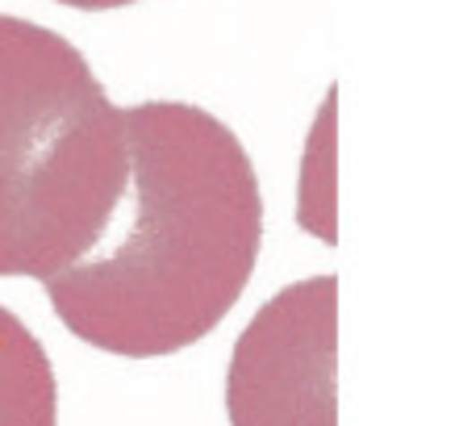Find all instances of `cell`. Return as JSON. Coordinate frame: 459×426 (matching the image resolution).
<instances>
[{"instance_id":"obj_1","label":"cell","mask_w":459,"mask_h":426,"mask_svg":"<svg viewBox=\"0 0 459 426\" xmlns=\"http://www.w3.org/2000/svg\"><path fill=\"white\" fill-rule=\"evenodd\" d=\"M126 117L130 180L109 230L47 297L80 343L159 360L221 326L264 247V193L247 146L213 113L146 100Z\"/></svg>"},{"instance_id":"obj_2","label":"cell","mask_w":459,"mask_h":426,"mask_svg":"<svg viewBox=\"0 0 459 426\" xmlns=\"http://www.w3.org/2000/svg\"><path fill=\"white\" fill-rule=\"evenodd\" d=\"M130 180L126 117L63 34L0 13V276H50L100 243Z\"/></svg>"},{"instance_id":"obj_3","label":"cell","mask_w":459,"mask_h":426,"mask_svg":"<svg viewBox=\"0 0 459 426\" xmlns=\"http://www.w3.org/2000/svg\"><path fill=\"white\" fill-rule=\"evenodd\" d=\"M339 281L309 276L280 289L234 343L226 377L230 426L334 422Z\"/></svg>"},{"instance_id":"obj_4","label":"cell","mask_w":459,"mask_h":426,"mask_svg":"<svg viewBox=\"0 0 459 426\" xmlns=\"http://www.w3.org/2000/svg\"><path fill=\"white\" fill-rule=\"evenodd\" d=\"M0 426H59V385L34 330L0 305Z\"/></svg>"},{"instance_id":"obj_5","label":"cell","mask_w":459,"mask_h":426,"mask_svg":"<svg viewBox=\"0 0 459 426\" xmlns=\"http://www.w3.org/2000/svg\"><path fill=\"white\" fill-rule=\"evenodd\" d=\"M330 117H334V100L322 105V117L314 126L301 168V226L322 243H334V168H330L334 135H330Z\"/></svg>"},{"instance_id":"obj_6","label":"cell","mask_w":459,"mask_h":426,"mask_svg":"<svg viewBox=\"0 0 459 426\" xmlns=\"http://www.w3.org/2000/svg\"><path fill=\"white\" fill-rule=\"evenodd\" d=\"M67 9H84V13H105V9H126L134 0H59Z\"/></svg>"}]
</instances>
